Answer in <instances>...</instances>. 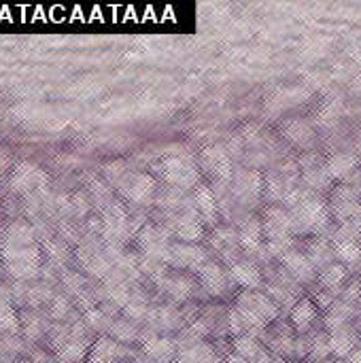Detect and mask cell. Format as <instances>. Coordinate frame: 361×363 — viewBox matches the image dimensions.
I'll return each mask as SVG.
<instances>
[{"mask_svg": "<svg viewBox=\"0 0 361 363\" xmlns=\"http://www.w3.org/2000/svg\"><path fill=\"white\" fill-rule=\"evenodd\" d=\"M291 204V228L294 234H321L330 228V206L321 194L315 191H298Z\"/></svg>", "mask_w": 361, "mask_h": 363, "instance_id": "6da1fadb", "label": "cell"}, {"mask_svg": "<svg viewBox=\"0 0 361 363\" xmlns=\"http://www.w3.org/2000/svg\"><path fill=\"white\" fill-rule=\"evenodd\" d=\"M234 311L247 321L249 330H264L279 317V306L277 302L262 291H240L234 302Z\"/></svg>", "mask_w": 361, "mask_h": 363, "instance_id": "7a4b0ae2", "label": "cell"}, {"mask_svg": "<svg viewBox=\"0 0 361 363\" xmlns=\"http://www.w3.org/2000/svg\"><path fill=\"white\" fill-rule=\"evenodd\" d=\"M153 172L174 189H191L200 185V170L187 157H164L153 166Z\"/></svg>", "mask_w": 361, "mask_h": 363, "instance_id": "3957f363", "label": "cell"}, {"mask_svg": "<svg viewBox=\"0 0 361 363\" xmlns=\"http://www.w3.org/2000/svg\"><path fill=\"white\" fill-rule=\"evenodd\" d=\"M328 206H330V215L340 225H347V223H353V221L361 219L360 191H357V187H351L347 183L334 187Z\"/></svg>", "mask_w": 361, "mask_h": 363, "instance_id": "277c9868", "label": "cell"}, {"mask_svg": "<svg viewBox=\"0 0 361 363\" xmlns=\"http://www.w3.org/2000/svg\"><path fill=\"white\" fill-rule=\"evenodd\" d=\"M198 166L217 183H230L234 168H232V157L226 147L221 145H211L204 147L198 155Z\"/></svg>", "mask_w": 361, "mask_h": 363, "instance_id": "5b68a950", "label": "cell"}, {"mask_svg": "<svg viewBox=\"0 0 361 363\" xmlns=\"http://www.w3.org/2000/svg\"><path fill=\"white\" fill-rule=\"evenodd\" d=\"M45 187H47L45 170H40L38 166L28 164V162H19L9 177V189L15 194L34 196V194H40Z\"/></svg>", "mask_w": 361, "mask_h": 363, "instance_id": "8992f818", "label": "cell"}, {"mask_svg": "<svg viewBox=\"0 0 361 363\" xmlns=\"http://www.w3.org/2000/svg\"><path fill=\"white\" fill-rule=\"evenodd\" d=\"M232 194L247 206L257 204L264 198V174L251 168L245 170H236L232 174Z\"/></svg>", "mask_w": 361, "mask_h": 363, "instance_id": "52a82bcc", "label": "cell"}, {"mask_svg": "<svg viewBox=\"0 0 361 363\" xmlns=\"http://www.w3.org/2000/svg\"><path fill=\"white\" fill-rule=\"evenodd\" d=\"M117 189L121 191V196L130 202H136V204H147L155 189H157V183L153 179V174H147V172H126V177L117 183Z\"/></svg>", "mask_w": 361, "mask_h": 363, "instance_id": "ba28073f", "label": "cell"}, {"mask_svg": "<svg viewBox=\"0 0 361 363\" xmlns=\"http://www.w3.org/2000/svg\"><path fill=\"white\" fill-rule=\"evenodd\" d=\"M198 281L202 285V289L213 296V298H226L232 285V277L230 272H226L219 264L215 262H206L200 270H198Z\"/></svg>", "mask_w": 361, "mask_h": 363, "instance_id": "9c48e42d", "label": "cell"}, {"mask_svg": "<svg viewBox=\"0 0 361 363\" xmlns=\"http://www.w3.org/2000/svg\"><path fill=\"white\" fill-rule=\"evenodd\" d=\"M168 264L174 268H181V270H196L198 272L206 264V251L196 247V245H187V242L170 245Z\"/></svg>", "mask_w": 361, "mask_h": 363, "instance_id": "30bf717a", "label": "cell"}, {"mask_svg": "<svg viewBox=\"0 0 361 363\" xmlns=\"http://www.w3.org/2000/svg\"><path fill=\"white\" fill-rule=\"evenodd\" d=\"M19 328L26 342H40L47 336L51 323L38 308H26L19 313Z\"/></svg>", "mask_w": 361, "mask_h": 363, "instance_id": "8fae6325", "label": "cell"}, {"mask_svg": "<svg viewBox=\"0 0 361 363\" xmlns=\"http://www.w3.org/2000/svg\"><path fill=\"white\" fill-rule=\"evenodd\" d=\"M179 349L172 338L166 336H149L143 345V357L149 363H170L177 359Z\"/></svg>", "mask_w": 361, "mask_h": 363, "instance_id": "7c38bea8", "label": "cell"}, {"mask_svg": "<svg viewBox=\"0 0 361 363\" xmlns=\"http://www.w3.org/2000/svg\"><path fill=\"white\" fill-rule=\"evenodd\" d=\"M281 264L283 268L287 270V274L296 281V283H313L317 279V270L315 266L309 262V257L296 249L287 251L283 257H281Z\"/></svg>", "mask_w": 361, "mask_h": 363, "instance_id": "4fadbf2b", "label": "cell"}, {"mask_svg": "<svg viewBox=\"0 0 361 363\" xmlns=\"http://www.w3.org/2000/svg\"><path fill=\"white\" fill-rule=\"evenodd\" d=\"M317 315H319V308L315 306V302H313L311 298H300L298 302H294L291 313H289L294 332H296L298 336L309 334V332L315 328Z\"/></svg>", "mask_w": 361, "mask_h": 363, "instance_id": "5bb4252c", "label": "cell"}, {"mask_svg": "<svg viewBox=\"0 0 361 363\" xmlns=\"http://www.w3.org/2000/svg\"><path fill=\"white\" fill-rule=\"evenodd\" d=\"M302 179L309 185V191H315V194L328 189L334 183L332 177L328 174L326 162H317L315 157H304L302 160Z\"/></svg>", "mask_w": 361, "mask_h": 363, "instance_id": "9a60e30c", "label": "cell"}, {"mask_svg": "<svg viewBox=\"0 0 361 363\" xmlns=\"http://www.w3.org/2000/svg\"><path fill=\"white\" fill-rule=\"evenodd\" d=\"M238 242H240V249L249 255H255V253H262L264 251V228H262V219L257 217H249L240 232H238Z\"/></svg>", "mask_w": 361, "mask_h": 363, "instance_id": "2e32d148", "label": "cell"}, {"mask_svg": "<svg viewBox=\"0 0 361 363\" xmlns=\"http://www.w3.org/2000/svg\"><path fill=\"white\" fill-rule=\"evenodd\" d=\"M228 272H230V277H232V281L236 285H240V287H245L249 291H257L264 285L262 270L253 262H234Z\"/></svg>", "mask_w": 361, "mask_h": 363, "instance_id": "e0dca14e", "label": "cell"}, {"mask_svg": "<svg viewBox=\"0 0 361 363\" xmlns=\"http://www.w3.org/2000/svg\"><path fill=\"white\" fill-rule=\"evenodd\" d=\"M89 355H91V357H98V359H102V362L106 363H123L128 362V357L132 355V351H130L128 347L119 345L117 340L102 336V338H98V340L91 345Z\"/></svg>", "mask_w": 361, "mask_h": 363, "instance_id": "ac0fdd59", "label": "cell"}, {"mask_svg": "<svg viewBox=\"0 0 361 363\" xmlns=\"http://www.w3.org/2000/svg\"><path fill=\"white\" fill-rule=\"evenodd\" d=\"M326 168L332 181H347L360 168V157L351 151H340L326 160Z\"/></svg>", "mask_w": 361, "mask_h": 363, "instance_id": "d6986e66", "label": "cell"}, {"mask_svg": "<svg viewBox=\"0 0 361 363\" xmlns=\"http://www.w3.org/2000/svg\"><path fill=\"white\" fill-rule=\"evenodd\" d=\"M328 334H330V353L338 359H345L353 349H357L361 345L360 334L351 325L338 328V330L328 332Z\"/></svg>", "mask_w": 361, "mask_h": 363, "instance_id": "ffe728a7", "label": "cell"}, {"mask_svg": "<svg viewBox=\"0 0 361 363\" xmlns=\"http://www.w3.org/2000/svg\"><path fill=\"white\" fill-rule=\"evenodd\" d=\"M172 232H174L177 238L191 245V242H196V240H200L204 236V225L198 221V215L194 211H185L172 221Z\"/></svg>", "mask_w": 361, "mask_h": 363, "instance_id": "44dd1931", "label": "cell"}, {"mask_svg": "<svg viewBox=\"0 0 361 363\" xmlns=\"http://www.w3.org/2000/svg\"><path fill=\"white\" fill-rule=\"evenodd\" d=\"M283 136L298 149H311L315 145V130L304 119H289L281 128Z\"/></svg>", "mask_w": 361, "mask_h": 363, "instance_id": "7402d4cb", "label": "cell"}, {"mask_svg": "<svg viewBox=\"0 0 361 363\" xmlns=\"http://www.w3.org/2000/svg\"><path fill=\"white\" fill-rule=\"evenodd\" d=\"M194 206L209 225H217V221H219V204L215 200V194L206 185L194 187Z\"/></svg>", "mask_w": 361, "mask_h": 363, "instance_id": "603a6c76", "label": "cell"}, {"mask_svg": "<svg viewBox=\"0 0 361 363\" xmlns=\"http://www.w3.org/2000/svg\"><path fill=\"white\" fill-rule=\"evenodd\" d=\"M36 238V232L30 223L26 221H15L11 223L2 236H0V249L2 247H30V245H36L34 242Z\"/></svg>", "mask_w": 361, "mask_h": 363, "instance_id": "cb8c5ba5", "label": "cell"}, {"mask_svg": "<svg viewBox=\"0 0 361 363\" xmlns=\"http://www.w3.org/2000/svg\"><path fill=\"white\" fill-rule=\"evenodd\" d=\"M0 257L4 262V266H17V264L40 266V247H36V245H30V247H2Z\"/></svg>", "mask_w": 361, "mask_h": 363, "instance_id": "d4e9b609", "label": "cell"}, {"mask_svg": "<svg viewBox=\"0 0 361 363\" xmlns=\"http://www.w3.org/2000/svg\"><path fill=\"white\" fill-rule=\"evenodd\" d=\"M13 291H0V336H17L19 328V313L11 304Z\"/></svg>", "mask_w": 361, "mask_h": 363, "instance_id": "484cf974", "label": "cell"}, {"mask_svg": "<svg viewBox=\"0 0 361 363\" xmlns=\"http://www.w3.org/2000/svg\"><path fill=\"white\" fill-rule=\"evenodd\" d=\"M177 363H223V359L219 357L217 349L209 342H198L194 347H187L183 351H179L177 355Z\"/></svg>", "mask_w": 361, "mask_h": 363, "instance_id": "4316f807", "label": "cell"}, {"mask_svg": "<svg viewBox=\"0 0 361 363\" xmlns=\"http://www.w3.org/2000/svg\"><path fill=\"white\" fill-rule=\"evenodd\" d=\"M211 245L215 251H219L228 262H232L234 253H238L240 242H238V232L230 230V228H217L211 236Z\"/></svg>", "mask_w": 361, "mask_h": 363, "instance_id": "83f0119b", "label": "cell"}, {"mask_svg": "<svg viewBox=\"0 0 361 363\" xmlns=\"http://www.w3.org/2000/svg\"><path fill=\"white\" fill-rule=\"evenodd\" d=\"M164 289H166V294L170 296L172 302L183 304L185 300H189V298L194 296L196 285H194V281L187 279L185 274H172V277L164 279Z\"/></svg>", "mask_w": 361, "mask_h": 363, "instance_id": "f1b7e54d", "label": "cell"}, {"mask_svg": "<svg viewBox=\"0 0 361 363\" xmlns=\"http://www.w3.org/2000/svg\"><path fill=\"white\" fill-rule=\"evenodd\" d=\"M306 257H309V262L315 266V270H323V268H328V266H332L334 264V259H336V255H334V247L332 245H328L323 238H315L311 245H309V249H306V253H304Z\"/></svg>", "mask_w": 361, "mask_h": 363, "instance_id": "f546056e", "label": "cell"}, {"mask_svg": "<svg viewBox=\"0 0 361 363\" xmlns=\"http://www.w3.org/2000/svg\"><path fill=\"white\" fill-rule=\"evenodd\" d=\"M347 268L343 266V264H332V266H328V268H323L319 274H317V281H319V285L323 287L321 291H328V294H338L340 289H343V285H345V281H347Z\"/></svg>", "mask_w": 361, "mask_h": 363, "instance_id": "4dcf8cb0", "label": "cell"}, {"mask_svg": "<svg viewBox=\"0 0 361 363\" xmlns=\"http://www.w3.org/2000/svg\"><path fill=\"white\" fill-rule=\"evenodd\" d=\"M149 321H151V325L155 330H164V332L181 330L183 328V317H181V313L174 306H162L157 311H151L149 313Z\"/></svg>", "mask_w": 361, "mask_h": 363, "instance_id": "1f68e13d", "label": "cell"}, {"mask_svg": "<svg viewBox=\"0 0 361 363\" xmlns=\"http://www.w3.org/2000/svg\"><path fill=\"white\" fill-rule=\"evenodd\" d=\"M334 255L340 259L345 268H353L361 264V247L357 240L353 238H334Z\"/></svg>", "mask_w": 361, "mask_h": 363, "instance_id": "d6a6232c", "label": "cell"}, {"mask_svg": "<svg viewBox=\"0 0 361 363\" xmlns=\"http://www.w3.org/2000/svg\"><path fill=\"white\" fill-rule=\"evenodd\" d=\"M109 334L113 340H117L119 345L128 347V345H134L136 340H140V330L134 321L130 319H121V321H113L111 328H109Z\"/></svg>", "mask_w": 361, "mask_h": 363, "instance_id": "836d02e7", "label": "cell"}, {"mask_svg": "<svg viewBox=\"0 0 361 363\" xmlns=\"http://www.w3.org/2000/svg\"><path fill=\"white\" fill-rule=\"evenodd\" d=\"M26 351H28L26 340H19L17 336L0 338V363H17Z\"/></svg>", "mask_w": 361, "mask_h": 363, "instance_id": "e575fe53", "label": "cell"}, {"mask_svg": "<svg viewBox=\"0 0 361 363\" xmlns=\"http://www.w3.org/2000/svg\"><path fill=\"white\" fill-rule=\"evenodd\" d=\"M262 349H264V347L260 345V340H257L255 334H251V332H247V334L234 338V353L240 355L247 363L253 362V359L262 353Z\"/></svg>", "mask_w": 361, "mask_h": 363, "instance_id": "d590c367", "label": "cell"}, {"mask_svg": "<svg viewBox=\"0 0 361 363\" xmlns=\"http://www.w3.org/2000/svg\"><path fill=\"white\" fill-rule=\"evenodd\" d=\"M43 251L51 257V262H55V264H62V262H66V257H68V247H66V242L62 240V238H49L45 245H43Z\"/></svg>", "mask_w": 361, "mask_h": 363, "instance_id": "8d00e7d4", "label": "cell"}, {"mask_svg": "<svg viewBox=\"0 0 361 363\" xmlns=\"http://www.w3.org/2000/svg\"><path fill=\"white\" fill-rule=\"evenodd\" d=\"M68 315H72V306H70L68 298H64V296H55V298L51 300L49 317H51V319H55V321H60V323H64Z\"/></svg>", "mask_w": 361, "mask_h": 363, "instance_id": "74e56055", "label": "cell"}, {"mask_svg": "<svg viewBox=\"0 0 361 363\" xmlns=\"http://www.w3.org/2000/svg\"><path fill=\"white\" fill-rule=\"evenodd\" d=\"M345 363H361V345L357 347V349H353L345 359H343Z\"/></svg>", "mask_w": 361, "mask_h": 363, "instance_id": "f35d334b", "label": "cell"}, {"mask_svg": "<svg viewBox=\"0 0 361 363\" xmlns=\"http://www.w3.org/2000/svg\"><path fill=\"white\" fill-rule=\"evenodd\" d=\"M9 166H11V157L4 155V153H0V177L9 170Z\"/></svg>", "mask_w": 361, "mask_h": 363, "instance_id": "ab89813d", "label": "cell"}, {"mask_svg": "<svg viewBox=\"0 0 361 363\" xmlns=\"http://www.w3.org/2000/svg\"><path fill=\"white\" fill-rule=\"evenodd\" d=\"M223 363H247V362H245L240 355H236V353H234V355H228V357H223Z\"/></svg>", "mask_w": 361, "mask_h": 363, "instance_id": "60d3db41", "label": "cell"}, {"mask_svg": "<svg viewBox=\"0 0 361 363\" xmlns=\"http://www.w3.org/2000/svg\"><path fill=\"white\" fill-rule=\"evenodd\" d=\"M357 191H360V198H361V177H360V183H357Z\"/></svg>", "mask_w": 361, "mask_h": 363, "instance_id": "b9f144b4", "label": "cell"}, {"mask_svg": "<svg viewBox=\"0 0 361 363\" xmlns=\"http://www.w3.org/2000/svg\"><path fill=\"white\" fill-rule=\"evenodd\" d=\"M17 363H34L32 359H21V362H17Z\"/></svg>", "mask_w": 361, "mask_h": 363, "instance_id": "7bdbcfd3", "label": "cell"}, {"mask_svg": "<svg viewBox=\"0 0 361 363\" xmlns=\"http://www.w3.org/2000/svg\"><path fill=\"white\" fill-rule=\"evenodd\" d=\"M0 219H2V204H0Z\"/></svg>", "mask_w": 361, "mask_h": 363, "instance_id": "ee69618b", "label": "cell"}, {"mask_svg": "<svg viewBox=\"0 0 361 363\" xmlns=\"http://www.w3.org/2000/svg\"><path fill=\"white\" fill-rule=\"evenodd\" d=\"M311 363H326V362H311Z\"/></svg>", "mask_w": 361, "mask_h": 363, "instance_id": "f6af8a7d", "label": "cell"}, {"mask_svg": "<svg viewBox=\"0 0 361 363\" xmlns=\"http://www.w3.org/2000/svg\"><path fill=\"white\" fill-rule=\"evenodd\" d=\"M123 363H134V362H123Z\"/></svg>", "mask_w": 361, "mask_h": 363, "instance_id": "bcb514c9", "label": "cell"}]
</instances>
